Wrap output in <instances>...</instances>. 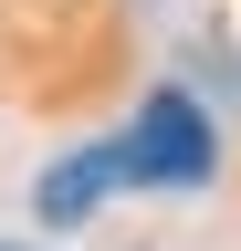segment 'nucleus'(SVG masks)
<instances>
[{
    "mask_svg": "<svg viewBox=\"0 0 241 251\" xmlns=\"http://www.w3.org/2000/svg\"><path fill=\"white\" fill-rule=\"evenodd\" d=\"M115 157H126V188H199L210 168H220V136H210V115L178 84H158L136 105V126L115 136Z\"/></svg>",
    "mask_w": 241,
    "mask_h": 251,
    "instance_id": "obj_1",
    "label": "nucleus"
},
{
    "mask_svg": "<svg viewBox=\"0 0 241 251\" xmlns=\"http://www.w3.org/2000/svg\"><path fill=\"white\" fill-rule=\"evenodd\" d=\"M105 188H126V157H115V136H105V147H84V157H63V168H42L32 209H42V220H84Z\"/></svg>",
    "mask_w": 241,
    "mask_h": 251,
    "instance_id": "obj_2",
    "label": "nucleus"
},
{
    "mask_svg": "<svg viewBox=\"0 0 241 251\" xmlns=\"http://www.w3.org/2000/svg\"><path fill=\"white\" fill-rule=\"evenodd\" d=\"M0 251H11V241H0Z\"/></svg>",
    "mask_w": 241,
    "mask_h": 251,
    "instance_id": "obj_3",
    "label": "nucleus"
}]
</instances>
